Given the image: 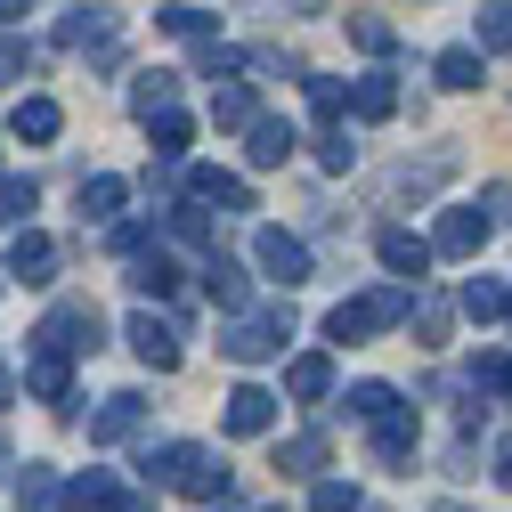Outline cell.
Returning a JSON list of instances; mask_svg holds the SVG:
<instances>
[{
    "label": "cell",
    "mask_w": 512,
    "mask_h": 512,
    "mask_svg": "<svg viewBox=\"0 0 512 512\" xmlns=\"http://www.w3.org/2000/svg\"><path fill=\"white\" fill-rule=\"evenodd\" d=\"M147 480H155V488H179V496H196V504L228 496V464H220V447H204V439L147 447Z\"/></svg>",
    "instance_id": "obj_1"
},
{
    "label": "cell",
    "mask_w": 512,
    "mask_h": 512,
    "mask_svg": "<svg viewBox=\"0 0 512 512\" xmlns=\"http://www.w3.org/2000/svg\"><path fill=\"white\" fill-rule=\"evenodd\" d=\"M285 342H293V309H236L220 326V358H236V366H261Z\"/></svg>",
    "instance_id": "obj_2"
},
{
    "label": "cell",
    "mask_w": 512,
    "mask_h": 512,
    "mask_svg": "<svg viewBox=\"0 0 512 512\" xmlns=\"http://www.w3.org/2000/svg\"><path fill=\"white\" fill-rule=\"evenodd\" d=\"M407 301H415V285H374V293L342 301V309L326 317V342H366V334H382V326H399Z\"/></svg>",
    "instance_id": "obj_3"
},
{
    "label": "cell",
    "mask_w": 512,
    "mask_h": 512,
    "mask_svg": "<svg viewBox=\"0 0 512 512\" xmlns=\"http://www.w3.org/2000/svg\"><path fill=\"white\" fill-rule=\"evenodd\" d=\"M41 350H66V358H82V350H98L106 342V317H98V301H57L49 317H41V334H33Z\"/></svg>",
    "instance_id": "obj_4"
},
{
    "label": "cell",
    "mask_w": 512,
    "mask_h": 512,
    "mask_svg": "<svg viewBox=\"0 0 512 512\" xmlns=\"http://www.w3.org/2000/svg\"><path fill=\"white\" fill-rule=\"evenodd\" d=\"M252 261H261V277H269V285H285V293L317 277L309 244H301V236H285V228H252Z\"/></svg>",
    "instance_id": "obj_5"
},
{
    "label": "cell",
    "mask_w": 512,
    "mask_h": 512,
    "mask_svg": "<svg viewBox=\"0 0 512 512\" xmlns=\"http://www.w3.org/2000/svg\"><path fill=\"white\" fill-rule=\"evenodd\" d=\"M488 212H472V204H456V212H439V228H431V261H472V252L488 244Z\"/></svg>",
    "instance_id": "obj_6"
},
{
    "label": "cell",
    "mask_w": 512,
    "mask_h": 512,
    "mask_svg": "<svg viewBox=\"0 0 512 512\" xmlns=\"http://www.w3.org/2000/svg\"><path fill=\"white\" fill-rule=\"evenodd\" d=\"M374 252H382V269H391L399 285H423L431 277V236H415V228H382Z\"/></svg>",
    "instance_id": "obj_7"
},
{
    "label": "cell",
    "mask_w": 512,
    "mask_h": 512,
    "mask_svg": "<svg viewBox=\"0 0 512 512\" xmlns=\"http://www.w3.org/2000/svg\"><path fill=\"white\" fill-rule=\"evenodd\" d=\"M131 350H139V366L171 374V366H179V326H171V317H155V309H139V317H131Z\"/></svg>",
    "instance_id": "obj_8"
},
{
    "label": "cell",
    "mask_w": 512,
    "mask_h": 512,
    "mask_svg": "<svg viewBox=\"0 0 512 512\" xmlns=\"http://www.w3.org/2000/svg\"><path fill=\"white\" fill-rule=\"evenodd\" d=\"M187 196H196V204H220V212H252V187H244L236 171H220V163H187Z\"/></svg>",
    "instance_id": "obj_9"
},
{
    "label": "cell",
    "mask_w": 512,
    "mask_h": 512,
    "mask_svg": "<svg viewBox=\"0 0 512 512\" xmlns=\"http://www.w3.org/2000/svg\"><path fill=\"white\" fill-rule=\"evenodd\" d=\"M57 41H66V49H90V57H106V49L122 41V17L98 0V9H74L66 25H57Z\"/></svg>",
    "instance_id": "obj_10"
},
{
    "label": "cell",
    "mask_w": 512,
    "mask_h": 512,
    "mask_svg": "<svg viewBox=\"0 0 512 512\" xmlns=\"http://www.w3.org/2000/svg\"><path fill=\"white\" fill-rule=\"evenodd\" d=\"M139 415H147L139 391H114V399H98V415H90L82 431H90V447H114V439H131V431H139Z\"/></svg>",
    "instance_id": "obj_11"
},
{
    "label": "cell",
    "mask_w": 512,
    "mask_h": 512,
    "mask_svg": "<svg viewBox=\"0 0 512 512\" xmlns=\"http://www.w3.org/2000/svg\"><path fill=\"white\" fill-rule=\"evenodd\" d=\"M293 147H301L293 122H277V114H252V122H244V155H252V171H277Z\"/></svg>",
    "instance_id": "obj_12"
},
{
    "label": "cell",
    "mask_w": 512,
    "mask_h": 512,
    "mask_svg": "<svg viewBox=\"0 0 512 512\" xmlns=\"http://www.w3.org/2000/svg\"><path fill=\"white\" fill-rule=\"evenodd\" d=\"M236 439H261L269 423H277V399L261 391V382H236V391H228V415H220Z\"/></svg>",
    "instance_id": "obj_13"
},
{
    "label": "cell",
    "mask_w": 512,
    "mask_h": 512,
    "mask_svg": "<svg viewBox=\"0 0 512 512\" xmlns=\"http://www.w3.org/2000/svg\"><path fill=\"white\" fill-rule=\"evenodd\" d=\"M9 277H25V285H57V244H49L41 228H17V244H9Z\"/></svg>",
    "instance_id": "obj_14"
},
{
    "label": "cell",
    "mask_w": 512,
    "mask_h": 512,
    "mask_svg": "<svg viewBox=\"0 0 512 512\" xmlns=\"http://www.w3.org/2000/svg\"><path fill=\"white\" fill-rule=\"evenodd\" d=\"M25 391H33L41 407H66V399H74V358H66V350H41V358L25 366Z\"/></svg>",
    "instance_id": "obj_15"
},
{
    "label": "cell",
    "mask_w": 512,
    "mask_h": 512,
    "mask_svg": "<svg viewBox=\"0 0 512 512\" xmlns=\"http://www.w3.org/2000/svg\"><path fill=\"white\" fill-rule=\"evenodd\" d=\"M431 82H439V90H480V82H488V49H472V41L439 49V57H431Z\"/></svg>",
    "instance_id": "obj_16"
},
{
    "label": "cell",
    "mask_w": 512,
    "mask_h": 512,
    "mask_svg": "<svg viewBox=\"0 0 512 512\" xmlns=\"http://www.w3.org/2000/svg\"><path fill=\"white\" fill-rule=\"evenodd\" d=\"M366 431H374V456H382V464H407V456H415V439H423V431H415V407H391V415H374Z\"/></svg>",
    "instance_id": "obj_17"
},
{
    "label": "cell",
    "mask_w": 512,
    "mask_h": 512,
    "mask_svg": "<svg viewBox=\"0 0 512 512\" xmlns=\"http://www.w3.org/2000/svg\"><path fill=\"white\" fill-rule=\"evenodd\" d=\"M285 391H293L301 407H317V399L334 391V358H326V350H301V358L285 366Z\"/></svg>",
    "instance_id": "obj_18"
},
{
    "label": "cell",
    "mask_w": 512,
    "mask_h": 512,
    "mask_svg": "<svg viewBox=\"0 0 512 512\" xmlns=\"http://www.w3.org/2000/svg\"><path fill=\"white\" fill-rule=\"evenodd\" d=\"M204 293H212L228 317H236V309H252V277L228 261V252H212V261H204Z\"/></svg>",
    "instance_id": "obj_19"
},
{
    "label": "cell",
    "mask_w": 512,
    "mask_h": 512,
    "mask_svg": "<svg viewBox=\"0 0 512 512\" xmlns=\"http://www.w3.org/2000/svg\"><path fill=\"white\" fill-rule=\"evenodd\" d=\"M350 114H358V122H391V114H399V74H366V82L350 90Z\"/></svg>",
    "instance_id": "obj_20"
},
{
    "label": "cell",
    "mask_w": 512,
    "mask_h": 512,
    "mask_svg": "<svg viewBox=\"0 0 512 512\" xmlns=\"http://www.w3.org/2000/svg\"><path fill=\"white\" fill-rule=\"evenodd\" d=\"M131 285L163 301V293L179 285V261H171V252H163V244H139V252H131Z\"/></svg>",
    "instance_id": "obj_21"
},
{
    "label": "cell",
    "mask_w": 512,
    "mask_h": 512,
    "mask_svg": "<svg viewBox=\"0 0 512 512\" xmlns=\"http://www.w3.org/2000/svg\"><path fill=\"white\" fill-rule=\"evenodd\" d=\"M456 309L472 317V326H496V317L512 309V293H504L496 277H464V293H456Z\"/></svg>",
    "instance_id": "obj_22"
},
{
    "label": "cell",
    "mask_w": 512,
    "mask_h": 512,
    "mask_svg": "<svg viewBox=\"0 0 512 512\" xmlns=\"http://www.w3.org/2000/svg\"><path fill=\"white\" fill-rule=\"evenodd\" d=\"M122 488H114V472H82V480H66L57 488V512H106Z\"/></svg>",
    "instance_id": "obj_23"
},
{
    "label": "cell",
    "mask_w": 512,
    "mask_h": 512,
    "mask_svg": "<svg viewBox=\"0 0 512 512\" xmlns=\"http://www.w3.org/2000/svg\"><path fill=\"white\" fill-rule=\"evenodd\" d=\"M9 131L17 139H57V131H66V114H57V98H17V114H9Z\"/></svg>",
    "instance_id": "obj_24"
},
{
    "label": "cell",
    "mask_w": 512,
    "mask_h": 512,
    "mask_svg": "<svg viewBox=\"0 0 512 512\" xmlns=\"http://www.w3.org/2000/svg\"><path fill=\"white\" fill-rule=\"evenodd\" d=\"M147 139H155V163H187V139H196V122L179 106L171 114H147Z\"/></svg>",
    "instance_id": "obj_25"
},
{
    "label": "cell",
    "mask_w": 512,
    "mask_h": 512,
    "mask_svg": "<svg viewBox=\"0 0 512 512\" xmlns=\"http://www.w3.org/2000/svg\"><path fill=\"white\" fill-rule=\"evenodd\" d=\"M179 106V74H163V66H147L139 82H131V114L147 122V114H171Z\"/></svg>",
    "instance_id": "obj_26"
},
{
    "label": "cell",
    "mask_w": 512,
    "mask_h": 512,
    "mask_svg": "<svg viewBox=\"0 0 512 512\" xmlns=\"http://www.w3.org/2000/svg\"><path fill=\"white\" fill-rule=\"evenodd\" d=\"M252 114H261V106H252V90H244L236 74H220V82H212V122H220V131H244Z\"/></svg>",
    "instance_id": "obj_27"
},
{
    "label": "cell",
    "mask_w": 512,
    "mask_h": 512,
    "mask_svg": "<svg viewBox=\"0 0 512 512\" xmlns=\"http://www.w3.org/2000/svg\"><path fill=\"white\" fill-rule=\"evenodd\" d=\"M447 171H456L447 155H431V163H399V171H391V187H382V196H391V204H399V196H431V187H439Z\"/></svg>",
    "instance_id": "obj_28"
},
{
    "label": "cell",
    "mask_w": 512,
    "mask_h": 512,
    "mask_svg": "<svg viewBox=\"0 0 512 512\" xmlns=\"http://www.w3.org/2000/svg\"><path fill=\"white\" fill-rule=\"evenodd\" d=\"M57 488H66V480H57L49 464H25L17 472V512H57Z\"/></svg>",
    "instance_id": "obj_29"
},
{
    "label": "cell",
    "mask_w": 512,
    "mask_h": 512,
    "mask_svg": "<svg viewBox=\"0 0 512 512\" xmlns=\"http://www.w3.org/2000/svg\"><path fill=\"white\" fill-rule=\"evenodd\" d=\"M122 196H131V179H114V171L82 179V220H114V212H122Z\"/></svg>",
    "instance_id": "obj_30"
},
{
    "label": "cell",
    "mask_w": 512,
    "mask_h": 512,
    "mask_svg": "<svg viewBox=\"0 0 512 512\" xmlns=\"http://www.w3.org/2000/svg\"><path fill=\"white\" fill-rule=\"evenodd\" d=\"M472 49H496V57H512V0H488V9H480V25H472Z\"/></svg>",
    "instance_id": "obj_31"
},
{
    "label": "cell",
    "mask_w": 512,
    "mask_h": 512,
    "mask_svg": "<svg viewBox=\"0 0 512 512\" xmlns=\"http://www.w3.org/2000/svg\"><path fill=\"white\" fill-rule=\"evenodd\" d=\"M326 464V431H293V439H277V472H317Z\"/></svg>",
    "instance_id": "obj_32"
},
{
    "label": "cell",
    "mask_w": 512,
    "mask_h": 512,
    "mask_svg": "<svg viewBox=\"0 0 512 512\" xmlns=\"http://www.w3.org/2000/svg\"><path fill=\"white\" fill-rule=\"evenodd\" d=\"M301 82H309V106H317V122H326V131H334V122L350 114V90H342L334 74H301Z\"/></svg>",
    "instance_id": "obj_33"
},
{
    "label": "cell",
    "mask_w": 512,
    "mask_h": 512,
    "mask_svg": "<svg viewBox=\"0 0 512 512\" xmlns=\"http://www.w3.org/2000/svg\"><path fill=\"white\" fill-rule=\"evenodd\" d=\"M358 423H374V415H391L399 407V391H391V382H350V399H342Z\"/></svg>",
    "instance_id": "obj_34"
},
{
    "label": "cell",
    "mask_w": 512,
    "mask_h": 512,
    "mask_svg": "<svg viewBox=\"0 0 512 512\" xmlns=\"http://www.w3.org/2000/svg\"><path fill=\"white\" fill-rule=\"evenodd\" d=\"M155 25H163V33H179V41H212V17H204V9H187V0L155 9Z\"/></svg>",
    "instance_id": "obj_35"
},
{
    "label": "cell",
    "mask_w": 512,
    "mask_h": 512,
    "mask_svg": "<svg viewBox=\"0 0 512 512\" xmlns=\"http://www.w3.org/2000/svg\"><path fill=\"white\" fill-rule=\"evenodd\" d=\"M407 317H415V334H423V342H447V301H439V293H423V285H415Z\"/></svg>",
    "instance_id": "obj_36"
},
{
    "label": "cell",
    "mask_w": 512,
    "mask_h": 512,
    "mask_svg": "<svg viewBox=\"0 0 512 512\" xmlns=\"http://www.w3.org/2000/svg\"><path fill=\"white\" fill-rule=\"evenodd\" d=\"M33 204H41V187H33V179H0V220H9V228H25Z\"/></svg>",
    "instance_id": "obj_37"
},
{
    "label": "cell",
    "mask_w": 512,
    "mask_h": 512,
    "mask_svg": "<svg viewBox=\"0 0 512 512\" xmlns=\"http://www.w3.org/2000/svg\"><path fill=\"white\" fill-rule=\"evenodd\" d=\"M179 244H212V220H204V204H171V220H163Z\"/></svg>",
    "instance_id": "obj_38"
},
{
    "label": "cell",
    "mask_w": 512,
    "mask_h": 512,
    "mask_svg": "<svg viewBox=\"0 0 512 512\" xmlns=\"http://www.w3.org/2000/svg\"><path fill=\"white\" fill-rule=\"evenodd\" d=\"M472 391H496V399L512 407V358H496V350H488V358L472 366Z\"/></svg>",
    "instance_id": "obj_39"
},
{
    "label": "cell",
    "mask_w": 512,
    "mask_h": 512,
    "mask_svg": "<svg viewBox=\"0 0 512 512\" xmlns=\"http://www.w3.org/2000/svg\"><path fill=\"white\" fill-rule=\"evenodd\" d=\"M350 41H358L366 57H391V49H399V33L382 25V17H350Z\"/></svg>",
    "instance_id": "obj_40"
},
{
    "label": "cell",
    "mask_w": 512,
    "mask_h": 512,
    "mask_svg": "<svg viewBox=\"0 0 512 512\" xmlns=\"http://www.w3.org/2000/svg\"><path fill=\"white\" fill-rule=\"evenodd\" d=\"M309 512H358V480H317L309 488Z\"/></svg>",
    "instance_id": "obj_41"
},
{
    "label": "cell",
    "mask_w": 512,
    "mask_h": 512,
    "mask_svg": "<svg viewBox=\"0 0 512 512\" xmlns=\"http://www.w3.org/2000/svg\"><path fill=\"white\" fill-rule=\"evenodd\" d=\"M33 66H41V49H33V41H9V33H0V82H25Z\"/></svg>",
    "instance_id": "obj_42"
},
{
    "label": "cell",
    "mask_w": 512,
    "mask_h": 512,
    "mask_svg": "<svg viewBox=\"0 0 512 512\" xmlns=\"http://www.w3.org/2000/svg\"><path fill=\"white\" fill-rule=\"evenodd\" d=\"M317 163H326V171H350V163H358V147H350V131H342V122H334L326 139H317Z\"/></svg>",
    "instance_id": "obj_43"
},
{
    "label": "cell",
    "mask_w": 512,
    "mask_h": 512,
    "mask_svg": "<svg viewBox=\"0 0 512 512\" xmlns=\"http://www.w3.org/2000/svg\"><path fill=\"white\" fill-rule=\"evenodd\" d=\"M147 236H155V228H147V220H122V228H114V252H122V261H131V252H139V244H147Z\"/></svg>",
    "instance_id": "obj_44"
},
{
    "label": "cell",
    "mask_w": 512,
    "mask_h": 512,
    "mask_svg": "<svg viewBox=\"0 0 512 512\" xmlns=\"http://www.w3.org/2000/svg\"><path fill=\"white\" fill-rule=\"evenodd\" d=\"M496 480L512 488V439H496Z\"/></svg>",
    "instance_id": "obj_45"
},
{
    "label": "cell",
    "mask_w": 512,
    "mask_h": 512,
    "mask_svg": "<svg viewBox=\"0 0 512 512\" xmlns=\"http://www.w3.org/2000/svg\"><path fill=\"white\" fill-rule=\"evenodd\" d=\"M277 9H293V17H317V9H326V0H277Z\"/></svg>",
    "instance_id": "obj_46"
},
{
    "label": "cell",
    "mask_w": 512,
    "mask_h": 512,
    "mask_svg": "<svg viewBox=\"0 0 512 512\" xmlns=\"http://www.w3.org/2000/svg\"><path fill=\"white\" fill-rule=\"evenodd\" d=\"M106 512H147V496H114V504H106Z\"/></svg>",
    "instance_id": "obj_47"
},
{
    "label": "cell",
    "mask_w": 512,
    "mask_h": 512,
    "mask_svg": "<svg viewBox=\"0 0 512 512\" xmlns=\"http://www.w3.org/2000/svg\"><path fill=\"white\" fill-rule=\"evenodd\" d=\"M9 399H17V374H9V366H0V407H9Z\"/></svg>",
    "instance_id": "obj_48"
},
{
    "label": "cell",
    "mask_w": 512,
    "mask_h": 512,
    "mask_svg": "<svg viewBox=\"0 0 512 512\" xmlns=\"http://www.w3.org/2000/svg\"><path fill=\"white\" fill-rule=\"evenodd\" d=\"M17 9H25V0H0V25H9V17H17Z\"/></svg>",
    "instance_id": "obj_49"
},
{
    "label": "cell",
    "mask_w": 512,
    "mask_h": 512,
    "mask_svg": "<svg viewBox=\"0 0 512 512\" xmlns=\"http://www.w3.org/2000/svg\"><path fill=\"white\" fill-rule=\"evenodd\" d=\"M439 512H456V504H439Z\"/></svg>",
    "instance_id": "obj_50"
},
{
    "label": "cell",
    "mask_w": 512,
    "mask_h": 512,
    "mask_svg": "<svg viewBox=\"0 0 512 512\" xmlns=\"http://www.w3.org/2000/svg\"><path fill=\"white\" fill-rule=\"evenodd\" d=\"M269 512H285V504H269Z\"/></svg>",
    "instance_id": "obj_51"
}]
</instances>
